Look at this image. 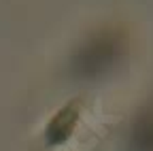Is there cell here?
I'll return each mask as SVG.
<instances>
[{"instance_id": "6da1fadb", "label": "cell", "mask_w": 153, "mask_h": 151, "mask_svg": "<svg viewBox=\"0 0 153 151\" xmlns=\"http://www.w3.org/2000/svg\"><path fill=\"white\" fill-rule=\"evenodd\" d=\"M123 49L126 41L117 30H102L76 51L72 58V72L83 79H96L119 62Z\"/></svg>"}, {"instance_id": "7a4b0ae2", "label": "cell", "mask_w": 153, "mask_h": 151, "mask_svg": "<svg viewBox=\"0 0 153 151\" xmlns=\"http://www.w3.org/2000/svg\"><path fill=\"white\" fill-rule=\"evenodd\" d=\"M130 151H153V109L145 111L134 123Z\"/></svg>"}, {"instance_id": "3957f363", "label": "cell", "mask_w": 153, "mask_h": 151, "mask_svg": "<svg viewBox=\"0 0 153 151\" xmlns=\"http://www.w3.org/2000/svg\"><path fill=\"white\" fill-rule=\"evenodd\" d=\"M74 119H76V104H68L66 109H62L53 117V121L49 123V130H47L49 143H62L72 132Z\"/></svg>"}]
</instances>
